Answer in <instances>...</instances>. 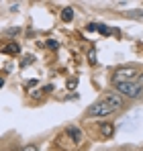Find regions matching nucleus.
Returning a JSON list of instances; mask_svg holds the SVG:
<instances>
[{
  "label": "nucleus",
  "instance_id": "f257e3e1",
  "mask_svg": "<svg viewBox=\"0 0 143 151\" xmlns=\"http://www.w3.org/2000/svg\"><path fill=\"white\" fill-rule=\"evenodd\" d=\"M123 96L121 94H104L98 102H94L90 108H88V116H106L110 112H115L117 108L123 106Z\"/></svg>",
  "mask_w": 143,
  "mask_h": 151
},
{
  "label": "nucleus",
  "instance_id": "f03ea898",
  "mask_svg": "<svg viewBox=\"0 0 143 151\" xmlns=\"http://www.w3.org/2000/svg\"><path fill=\"white\" fill-rule=\"evenodd\" d=\"M115 88H117V94L129 96V98H139L143 92V86L139 82H117Z\"/></svg>",
  "mask_w": 143,
  "mask_h": 151
},
{
  "label": "nucleus",
  "instance_id": "6e6552de",
  "mask_svg": "<svg viewBox=\"0 0 143 151\" xmlns=\"http://www.w3.org/2000/svg\"><path fill=\"white\" fill-rule=\"evenodd\" d=\"M23 151H37V147H35V145H27Z\"/></svg>",
  "mask_w": 143,
  "mask_h": 151
},
{
  "label": "nucleus",
  "instance_id": "423d86ee",
  "mask_svg": "<svg viewBox=\"0 0 143 151\" xmlns=\"http://www.w3.org/2000/svg\"><path fill=\"white\" fill-rule=\"evenodd\" d=\"M68 133L74 137V141H80V139H82V133H80L78 129H74V127H70V129H68Z\"/></svg>",
  "mask_w": 143,
  "mask_h": 151
},
{
  "label": "nucleus",
  "instance_id": "20e7f679",
  "mask_svg": "<svg viewBox=\"0 0 143 151\" xmlns=\"http://www.w3.org/2000/svg\"><path fill=\"white\" fill-rule=\"evenodd\" d=\"M100 133L108 139V137H113V133H115V125L113 123H102L100 125Z\"/></svg>",
  "mask_w": 143,
  "mask_h": 151
},
{
  "label": "nucleus",
  "instance_id": "1a4fd4ad",
  "mask_svg": "<svg viewBox=\"0 0 143 151\" xmlns=\"http://www.w3.org/2000/svg\"><path fill=\"white\" fill-rule=\"evenodd\" d=\"M139 84H141V86H143V74L139 76Z\"/></svg>",
  "mask_w": 143,
  "mask_h": 151
},
{
  "label": "nucleus",
  "instance_id": "0eeeda50",
  "mask_svg": "<svg viewBox=\"0 0 143 151\" xmlns=\"http://www.w3.org/2000/svg\"><path fill=\"white\" fill-rule=\"evenodd\" d=\"M4 51H6V53H17V51H19V45H17V43H10V45L4 47Z\"/></svg>",
  "mask_w": 143,
  "mask_h": 151
},
{
  "label": "nucleus",
  "instance_id": "7ed1b4c3",
  "mask_svg": "<svg viewBox=\"0 0 143 151\" xmlns=\"http://www.w3.org/2000/svg\"><path fill=\"white\" fill-rule=\"evenodd\" d=\"M137 78V70L135 68H121L115 74V84L117 82H135Z\"/></svg>",
  "mask_w": 143,
  "mask_h": 151
},
{
  "label": "nucleus",
  "instance_id": "9d476101",
  "mask_svg": "<svg viewBox=\"0 0 143 151\" xmlns=\"http://www.w3.org/2000/svg\"><path fill=\"white\" fill-rule=\"evenodd\" d=\"M2 86H4V78H0V88H2Z\"/></svg>",
  "mask_w": 143,
  "mask_h": 151
},
{
  "label": "nucleus",
  "instance_id": "39448f33",
  "mask_svg": "<svg viewBox=\"0 0 143 151\" xmlns=\"http://www.w3.org/2000/svg\"><path fill=\"white\" fill-rule=\"evenodd\" d=\"M72 19H74V8H70V6H68V8H64V10H61V21L70 23Z\"/></svg>",
  "mask_w": 143,
  "mask_h": 151
}]
</instances>
